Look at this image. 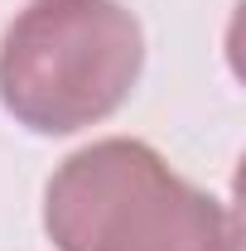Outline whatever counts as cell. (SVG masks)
I'll use <instances>...</instances> for the list:
<instances>
[{
    "instance_id": "cell-2",
    "label": "cell",
    "mask_w": 246,
    "mask_h": 251,
    "mask_svg": "<svg viewBox=\"0 0 246 251\" xmlns=\"http://www.w3.org/2000/svg\"><path fill=\"white\" fill-rule=\"evenodd\" d=\"M145 29L121 0H29L0 34V106L34 135H77L125 106Z\"/></svg>"
},
{
    "instance_id": "cell-1",
    "label": "cell",
    "mask_w": 246,
    "mask_h": 251,
    "mask_svg": "<svg viewBox=\"0 0 246 251\" xmlns=\"http://www.w3.org/2000/svg\"><path fill=\"white\" fill-rule=\"evenodd\" d=\"M44 232L58 251H242L237 213L130 135L92 140L53 169Z\"/></svg>"
}]
</instances>
